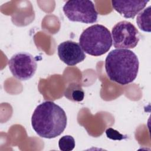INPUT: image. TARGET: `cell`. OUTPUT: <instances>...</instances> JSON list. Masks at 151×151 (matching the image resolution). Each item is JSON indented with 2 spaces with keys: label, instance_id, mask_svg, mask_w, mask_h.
<instances>
[{
  "label": "cell",
  "instance_id": "cell-3",
  "mask_svg": "<svg viewBox=\"0 0 151 151\" xmlns=\"http://www.w3.org/2000/svg\"><path fill=\"white\" fill-rule=\"evenodd\" d=\"M112 37L110 31L104 25L94 24L85 29L79 38V44L86 53L100 56L110 49Z\"/></svg>",
  "mask_w": 151,
  "mask_h": 151
},
{
  "label": "cell",
  "instance_id": "cell-5",
  "mask_svg": "<svg viewBox=\"0 0 151 151\" xmlns=\"http://www.w3.org/2000/svg\"><path fill=\"white\" fill-rule=\"evenodd\" d=\"M112 42L116 49H131L136 47L140 35L135 26L127 21L117 23L111 29Z\"/></svg>",
  "mask_w": 151,
  "mask_h": 151
},
{
  "label": "cell",
  "instance_id": "cell-2",
  "mask_svg": "<svg viewBox=\"0 0 151 151\" xmlns=\"http://www.w3.org/2000/svg\"><path fill=\"white\" fill-rule=\"evenodd\" d=\"M139 67L137 56L128 49H114L107 55L105 70L109 79L121 85L133 82Z\"/></svg>",
  "mask_w": 151,
  "mask_h": 151
},
{
  "label": "cell",
  "instance_id": "cell-10",
  "mask_svg": "<svg viewBox=\"0 0 151 151\" xmlns=\"http://www.w3.org/2000/svg\"><path fill=\"white\" fill-rule=\"evenodd\" d=\"M137 24L143 31L150 32L151 31V6H149L143 9L137 16Z\"/></svg>",
  "mask_w": 151,
  "mask_h": 151
},
{
  "label": "cell",
  "instance_id": "cell-9",
  "mask_svg": "<svg viewBox=\"0 0 151 151\" xmlns=\"http://www.w3.org/2000/svg\"><path fill=\"white\" fill-rule=\"evenodd\" d=\"M64 96L71 101L79 102L83 100L84 92L79 84L72 83L65 89Z\"/></svg>",
  "mask_w": 151,
  "mask_h": 151
},
{
  "label": "cell",
  "instance_id": "cell-4",
  "mask_svg": "<svg viewBox=\"0 0 151 151\" xmlns=\"http://www.w3.org/2000/svg\"><path fill=\"white\" fill-rule=\"evenodd\" d=\"M63 9L65 15L71 21L93 24L97 21L98 12L91 1H67Z\"/></svg>",
  "mask_w": 151,
  "mask_h": 151
},
{
  "label": "cell",
  "instance_id": "cell-12",
  "mask_svg": "<svg viewBox=\"0 0 151 151\" xmlns=\"http://www.w3.org/2000/svg\"><path fill=\"white\" fill-rule=\"evenodd\" d=\"M106 134L109 138L113 140H122L126 138V136H123L119 132L111 128H109L106 130Z\"/></svg>",
  "mask_w": 151,
  "mask_h": 151
},
{
  "label": "cell",
  "instance_id": "cell-7",
  "mask_svg": "<svg viewBox=\"0 0 151 151\" xmlns=\"http://www.w3.org/2000/svg\"><path fill=\"white\" fill-rule=\"evenodd\" d=\"M60 59L70 66H74L83 61L86 55L80 44L76 42L68 40L60 44L57 48Z\"/></svg>",
  "mask_w": 151,
  "mask_h": 151
},
{
  "label": "cell",
  "instance_id": "cell-11",
  "mask_svg": "<svg viewBox=\"0 0 151 151\" xmlns=\"http://www.w3.org/2000/svg\"><path fill=\"white\" fill-rule=\"evenodd\" d=\"M58 146L62 151H71L75 147V140L70 135L64 136L60 139Z\"/></svg>",
  "mask_w": 151,
  "mask_h": 151
},
{
  "label": "cell",
  "instance_id": "cell-6",
  "mask_svg": "<svg viewBox=\"0 0 151 151\" xmlns=\"http://www.w3.org/2000/svg\"><path fill=\"white\" fill-rule=\"evenodd\" d=\"M8 67L15 78L20 81H26L35 74L37 63L31 54L19 52L13 55L9 59Z\"/></svg>",
  "mask_w": 151,
  "mask_h": 151
},
{
  "label": "cell",
  "instance_id": "cell-1",
  "mask_svg": "<svg viewBox=\"0 0 151 151\" xmlns=\"http://www.w3.org/2000/svg\"><path fill=\"white\" fill-rule=\"evenodd\" d=\"M67 118L65 111L50 101L39 104L34 111L31 124L37 134L41 137L52 139L60 136L65 130Z\"/></svg>",
  "mask_w": 151,
  "mask_h": 151
},
{
  "label": "cell",
  "instance_id": "cell-8",
  "mask_svg": "<svg viewBox=\"0 0 151 151\" xmlns=\"http://www.w3.org/2000/svg\"><path fill=\"white\" fill-rule=\"evenodd\" d=\"M149 1H111L114 9L126 18H134L146 6Z\"/></svg>",
  "mask_w": 151,
  "mask_h": 151
}]
</instances>
